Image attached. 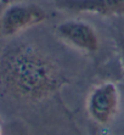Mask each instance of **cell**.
I'll return each mask as SVG.
<instances>
[{"instance_id":"obj_3","label":"cell","mask_w":124,"mask_h":135,"mask_svg":"<svg viewBox=\"0 0 124 135\" xmlns=\"http://www.w3.org/2000/svg\"><path fill=\"white\" fill-rule=\"evenodd\" d=\"M121 104L118 86L112 82L96 85L87 99V110L94 122L106 126L113 120Z\"/></svg>"},{"instance_id":"obj_2","label":"cell","mask_w":124,"mask_h":135,"mask_svg":"<svg viewBox=\"0 0 124 135\" xmlns=\"http://www.w3.org/2000/svg\"><path fill=\"white\" fill-rule=\"evenodd\" d=\"M47 20V12L33 3H15L4 10L0 17V31L5 37L17 35L26 29L39 26Z\"/></svg>"},{"instance_id":"obj_1","label":"cell","mask_w":124,"mask_h":135,"mask_svg":"<svg viewBox=\"0 0 124 135\" xmlns=\"http://www.w3.org/2000/svg\"><path fill=\"white\" fill-rule=\"evenodd\" d=\"M0 74L13 94L32 101L50 98L67 84L59 65L29 44L15 45L4 52Z\"/></svg>"},{"instance_id":"obj_7","label":"cell","mask_w":124,"mask_h":135,"mask_svg":"<svg viewBox=\"0 0 124 135\" xmlns=\"http://www.w3.org/2000/svg\"><path fill=\"white\" fill-rule=\"evenodd\" d=\"M3 134V130H1V127H0V135Z\"/></svg>"},{"instance_id":"obj_5","label":"cell","mask_w":124,"mask_h":135,"mask_svg":"<svg viewBox=\"0 0 124 135\" xmlns=\"http://www.w3.org/2000/svg\"><path fill=\"white\" fill-rule=\"evenodd\" d=\"M57 6L71 12H85L106 17L124 16V0H56Z\"/></svg>"},{"instance_id":"obj_6","label":"cell","mask_w":124,"mask_h":135,"mask_svg":"<svg viewBox=\"0 0 124 135\" xmlns=\"http://www.w3.org/2000/svg\"><path fill=\"white\" fill-rule=\"evenodd\" d=\"M118 22H116L113 27V38H115L116 45L118 47V52L122 59L124 66V16L118 17Z\"/></svg>"},{"instance_id":"obj_4","label":"cell","mask_w":124,"mask_h":135,"mask_svg":"<svg viewBox=\"0 0 124 135\" xmlns=\"http://www.w3.org/2000/svg\"><path fill=\"white\" fill-rule=\"evenodd\" d=\"M55 34L60 40L84 54H94L100 47L96 29L83 20H67L55 27Z\"/></svg>"}]
</instances>
